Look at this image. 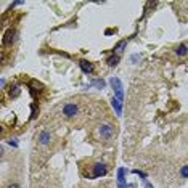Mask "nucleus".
Instances as JSON below:
<instances>
[{
    "mask_svg": "<svg viewBox=\"0 0 188 188\" xmlns=\"http://www.w3.org/2000/svg\"><path fill=\"white\" fill-rule=\"evenodd\" d=\"M109 85L114 90V98H117L119 101L124 103V87H122V82L117 77H109Z\"/></svg>",
    "mask_w": 188,
    "mask_h": 188,
    "instance_id": "nucleus-1",
    "label": "nucleus"
},
{
    "mask_svg": "<svg viewBox=\"0 0 188 188\" xmlns=\"http://www.w3.org/2000/svg\"><path fill=\"white\" fill-rule=\"evenodd\" d=\"M106 174H108V167H106V164H103V162H95V164L92 166V174H90V177L98 178V177L106 175Z\"/></svg>",
    "mask_w": 188,
    "mask_h": 188,
    "instance_id": "nucleus-2",
    "label": "nucleus"
},
{
    "mask_svg": "<svg viewBox=\"0 0 188 188\" xmlns=\"http://www.w3.org/2000/svg\"><path fill=\"white\" fill-rule=\"evenodd\" d=\"M98 134H100V137L103 140H111L114 137V127H112L111 124H103V125H100V129H98Z\"/></svg>",
    "mask_w": 188,
    "mask_h": 188,
    "instance_id": "nucleus-3",
    "label": "nucleus"
},
{
    "mask_svg": "<svg viewBox=\"0 0 188 188\" xmlns=\"http://www.w3.org/2000/svg\"><path fill=\"white\" fill-rule=\"evenodd\" d=\"M79 112V106L74 105V103H66V105L63 106V114L64 117H76V114Z\"/></svg>",
    "mask_w": 188,
    "mask_h": 188,
    "instance_id": "nucleus-4",
    "label": "nucleus"
},
{
    "mask_svg": "<svg viewBox=\"0 0 188 188\" xmlns=\"http://www.w3.org/2000/svg\"><path fill=\"white\" fill-rule=\"evenodd\" d=\"M125 174H127V171H125L124 167L117 169V186L119 188H132L134 185H129V183L125 182Z\"/></svg>",
    "mask_w": 188,
    "mask_h": 188,
    "instance_id": "nucleus-5",
    "label": "nucleus"
},
{
    "mask_svg": "<svg viewBox=\"0 0 188 188\" xmlns=\"http://www.w3.org/2000/svg\"><path fill=\"white\" fill-rule=\"evenodd\" d=\"M79 66H81V69L85 74H93V71H95L93 63H90V61H87V60H81L79 61Z\"/></svg>",
    "mask_w": 188,
    "mask_h": 188,
    "instance_id": "nucleus-6",
    "label": "nucleus"
},
{
    "mask_svg": "<svg viewBox=\"0 0 188 188\" xmlns=\"http://www.w3.org/2000/svg\"><path fill=\"white\" fill-rule=\"evenodd\" d=\"M15 35H16V31L15 29H8L5 32V35H3V39H2V45H10L13 40H15Z\"/></svg>",
    "mask_w": 188,
    "mask_h": 188,
    "instance_id": "nucleus-7",
    "label": "nucleus"
},
{
    "mask_svg": "<svg viewBox=\"0 0 188 188\" xmlns=\"http://www.w3.org/2000/svg\"><path fill=\"white\" fill-rule=\"evenodd\" d=\"M50 140H51V134L48 132V130H44V132H40V135H39V143L42 145V146L48 145Z\"/></svg>",
    "mask_w": 188,
    "mask_h": 188,
    "instance_id": "nucleus-8",
    "label": "nucleus"
},
{
    "mask_svg": "<svg viewBox=\"0 0 188 188\" xmlns=\"http://www.w3.org/2000/svg\"><path fill=\"white\" fill-rule=\"evenodd\" d=\"M111 105H112V108H114L117 117H121V116H122V101H119L117 98L112 97V98H111Z\"/></svg>",
    "mask_w": 188,
    "mask_h": 188,
    "instance_id": "nucleus-9",
    "label": "nucleus"
},
{
    "mask_svg": "<svg viewBox=\"0 0 188 188\" xmlns=\"http://www.w3.org/2000/svg\"><path fill=\"white\" fill-rule=\"evenodd\" d=\"M175 53L178 55V56H185V55H188V45L186 44H180L175 48Z\"/></svg>",
    "mask_w": 188,
    "mask_h": 188,
    "instance_id": "nucleus-10",
    "label": "nucleus"
},
{
    "mask_svg": "<svg viewBox=\"0 0 188 188\" xmlns=\"http://www.w3.org/2000/svg\"><path fill=\"white\" fill-rule=\"evenodd\" d=\"M119 63V55H111V56H108L106 58V64L108 66H116V64Z\"/></svg>",
    "mask_w": 188,
    "mask_h": 188,
    "instance_id": "nucleus-11",
    "label": "nucleus"
},
{
    "mask_svg": "<svg viewBox=\"0 0 188 188\" xmlns=\"http://www.w3.org/2000/svg\"><path fill=\"white\" fill-rule=\"evenodd\" d=\"M125 45H127V40H121V42H117L116 47H114V50H112V51H116V53L119 55V53H122V51H124Z\"/></svg>",
    "mask_w": 188,
    "mask_h": 188,
    "instance_id": "nucleus-12",
    "label": "nucleus"
},
{
    "mask_svg": "<svg viewBox=\"0 0 188 188\" xmlns=\"http://www.w3.org/2000/svg\"><path fill=\"white\" fill-rule=\"evenodd\" d=\"M20 93H21L20 85H13V87H10V97H11V98H18V97H20Z\"/></svg>",
    "mask_w": 188,
    "mask_h": 188,
    "instance_id": "nucleus-13",
    "label": "nucleus"
},
{
    "mask_svg": "<svg viewBox=\"0 0 188 188\" xmlns=\"http://www.w3.org/2000/svg\"><path fill=\"white\" fill-rule=\"evenodd\" d=\"M90 85H95L97 88H105L106 85V82L103 81V79H93V81L90 82Z\"/></svg>",
    "mask_w": 188,
    "mask_h": 188,
    "instance_id": "nucleus-14",
    "label": "nucleus"
},
{
    "mask_svg": "<svg viewBox=\"0 0 188 188\" xmlns=\"http://www.w3.org/2000/svg\"><path fill=\"white\" fill-rule=\"evenodd\" d=\"M180 177L182 178H188V164L180 167Z\"/></svg>",
    "mask_w": 188,
    "mask_h": 188,
    "instance_id": "nucleus-15",
    "label": "nucleus"
},
{
    "mask_svg": "<svg viewBox=\"0 0 188 188\" xmlns=\"http://www.w3.org/2000/svg\"><path fill=\"white\" fill-rule=\"evenodd\" d=\"M134 174H137V175H140V177H142L143 178V180H146V174H145V172H142V171H138V169H134V171H132Z\"/></svg>",
    "mask_w": 188,
    "mask_h": 188,
    "instance_id": "nucleus-16",
    "label": "nucleus"
},
{
    "mask_svg": "<svg viewBox=\"0 0 188 188\" xmlns=\"http://www.w3.org/2000/svg\"><path fill=\"white\" fill-rule=\"evenodd\" d=\"M8 145H10V146H13V148H16V146H18V143L15 142V140H8Z\"/></svg>",
    "mask_w": 188,
    "mask_h": 188,
    "instance_id": "nucleus-17",
    "label": "nucleus"
},
{
    "mask_svg": "<svg viewBox=\"0 0 188 188\" xmlns=\"http://www.w3.org/2000/svg\"><path fill=\"white\" fill-rule=\"evenodd\" d=\"M145 188H153V185H151L148 180H145Z\"/></svg>",
    "mask_w": 188,
    "mask_h": 188,
    "instance_id": "nucleus-18",
    "label": "nucleus"
},
{
    "mask_svg": "<svg viewBox=\"0 0 188 188\" xmlns=\"http://www.w3.org/2000/svg\"><path fill=\"white\" fill-rule=\"evenodd\" d=\"M138 58H140L138 55H132V61H134V63H135V61H138Z\"/></svg>",
    "mask_w": 188,
    "mask_h": 188,
    "instance_id": "nucleus-19",
    "label": "nucleus"
},
{
    "mask_svg": "<svg viewBox=\"0 0 188 188\" xmlns=\"http://www.w3.org/2000/svg\"><path fill=\"white\" fill-rule=\"evenodd\" d=\"M112 32H114V31H112V29H106V32H105V34H106V35H111V34H112Z\"/></svg>",
    "mask_w": 188,
    "mask_h": 188,
    "instance_id": "nucleus-20",
    "label": "nucleus"
},
{
    "mask_svg": "<svg viewBox=\"0 0 188 188\" xmlns=\"http://www.w3.org/2000/svg\"><path fill=\"white\" fill-rule=\"evenodd\" d=\"M0 85H2V88L5 87V79H0Z\"/></svg>",
    "mask_w": 188,
    "mask_h": 188,
    "instance_id": "nucleus-21",
    "label": "nucleus"
},
{
    "mask_svg": "<svg viewBox=\"0 0 188 188\" xmlns=\"http://www.w3.org/2000/svg\"><path fill=\"white\" fill-rule=\"evenodd\" d=\"M8 188H20V186H18V185H16V183H13V185H10V186H8Z\"/></svg>",
    "mask_w": 188,
    "mask_h": 188,
    "instance_id": "nucleus-22",
    "label": "nucleus"
}]
</instances>
